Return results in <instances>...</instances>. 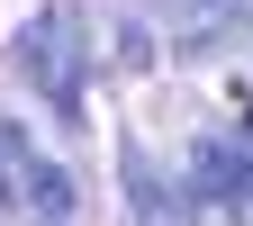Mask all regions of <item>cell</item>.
<instances>
[{
    "label": "cell",
    "instance_id": "6da1fadb",
    "mask_svg": "<svg viewBox=\"0 0 253 226\" xmlns=\"http://www.w3.org/2000/svg\"><path fill=\"white\" fill-rule=\"evenodd\" d=\"M18 73L54 100V118H63V127H82V73H90V45H82V0H45V9L18 27Z\"/></svg>",
    "mask_w": 253,
    "mask_h": 226
},
{
    "label": "cell",
    "instance_id": "7a4b0ae2",
    "mask_svg": "<svg viewBox=\"0 0 253 226\" xmlns=\"http://www.w3.org/2000/svg\"><path fill=\"white\" fill-rule=\"evenodd\" d=\"M190 208H244L253 217V145L244 136H199L181 163V217Z\"/></svg>",
    "mask_w": 253,
    "mask_h": 226
},
{
    "label": "cell",
    "instance_id": "3957f363",
    "mask_svg": "<svg viewBox=\"0 0 253 226\" xmlns=\"http://www.w3.org/2000/svg\"><path fill=\"white\" fill-rule=\"evenodd\" d=\"M118 172H126V208H136V217H181V181L154 172L145 145H118Z\"/></svg>",
    "mask_w": 253,
    "mask_h": 226
},
{
    "label": "cell",
    "instance_id": "277c9868",
    "mask_svg": "<svg viewBox=\"0 0 253 226\" xmlns=\"http://www.w3.org/2000/svg\"><path fill=\"white\" fill-rule=\"evenodd\" d=\"M18 208L27 217H73L82 208V181L63 163H18Z\"/></svg>",
    "mask_w": 253,
    "mask_h": 226
},
{
    "label": "cell",
    "instance_id": "5b68a950",
    "mask_svg": "<svg viewBox=\"0 0 253 226\" xmlns=\"http://www.w3.org/2000/svg\"><path fill=\"white\" fill-rule=\"evenodd\" d=\"M109 45H118V54H109L118 73H145V63H154V27H145L136 9H118V18H109Z\"/></svg>",
    "mask_w": 253,
    "mask_h": 226
},
{
    "label": "cell",
    "instance_id": "8992f818",
    "mask_svg": "<svg viewBox=\"0 0 253 226\" xmlns=\"http://www.w3.org/2000/svg\"><path fill=\"white\" fill-rule=\"evenodd\" d=\"M0 163H27V136H18L9 118H0Z\"/></svg>",
    "mask_w": 253,
    "mask_h": 226
},
{
    "label": "cell",
    "instance_id": "52a82bcc",
    "mask_svg": "<svg viewBox=\"0 0 253 226\" xmlns=\"http://www.w3.org/2000/svg\"><path fill=\"white\" fill-rule=\"evenodd\" d=\"M0 208H18V163H0Z\"/></svg>",
    "mask_w": 253,
    "mask_h": 226
},
{
    "label": "cell",
    "instance_id": "ba28073f",
    "mask_svg": "<svg viewBox=\"0 0 253 226\" xmlns=\"http://www.w3.org/2000/svg\"><path fill=\"white\" fill-rule=\"evenodd\" d=\"M244 145H253V109H244Z\"/></svg>",
    "mask_w": 253,
    "mask_h": 226
}]
</instances>
